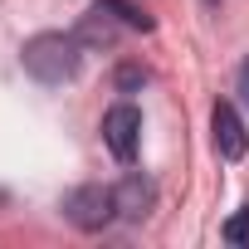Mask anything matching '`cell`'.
<instances>
[{
    "instance_id": "9c48e42d",
    "label": "cell",
    "mask_w": 249,
    "mask_h": 249,
    "mask_svg": "<svg viewBox=\"0 0 249 249\" xmlns=\"http://www.w3.org/2000/svg\"><path fill=\"white\" fill-rule=\"evenodd\" d=\"M225 239H230V244H249V205L225 220Z\"/></svg>"
},
{
    "instance_id": "3957f363",
    "label": "cell",
    "mask_w": 249,
    "mask_h": 249,
    "mask_svg": "<svg viewBox=\"0 0 249 249\" xmlns=\"http://www.w3.org/2000/svg\"><path fill=\"white\" fill-rule=\"evenodd\" d=\"M103 142H107V152L127 166L132 157H137V147H142V112L132 107V103H112L107 112H103Z\"/></svg>"
},
{
    "instance_id": "6da1fadb",
    "label": "cell",
    "mask_w": 249,
    "mask_h": 249,
    "mask_svg": "<svg viewBox=\"0 0 249 249\" xmlns=\"http://www.w3.org/2000/svg\"><path fill=\"white\" fill-rule=\"evenodd\" d=\"M83 44H78V35H35V39H25V49H20V64H25V73L35 78V83H44V88H59V83H69L73 73H78V54Z\"/></svg>"
},
{
    "instance_id": "277c9868",
    "label": "cell",
    "mask_w": 249,
    "mask_h": 249,
    "mask_svg": "<svg viewBox=\"0 0 249 249\" xmlns=\"http://www.w3.org/2000/svg\"><path fill=\"white\" fill-rule=\"evenodd\" d=\"M112 205H117V220H147L152 205H157V186L142 171H127L112 186Z\"/></svg>"
},
{
    "instance_id": "ba28073f",
    "label": "cell",
    "mask_w": 249,
    "mask_h": 249,
    "mask_svg": "<svg viewBox=\"0 0 249 249\" xmlns=\"http://www.w3.org/2000/svg\"><path fill=\"white\" fill-rule=\"evenodd\" d=\"M147 78H152V73H147L142 64H122V69L112 73V83H117V93H137V88H147Z\"/></svg>"
},
{
    "instance_id": "7a4b0ae2",
    "label": "cell",
    "mask_w": 249,
    "mask_h": 249,
    "mask_svg": "<svg viewBox=\"0 0 249 249\" xmlns=\"http://www.w3.org/2000/svg\"><path fill=\"white\" fill-rule=\"evenodd\" d=\"M64 220L83 234H98L117 220V205H112V186H73L64 196Z\"/></svg>"
},
{
    "instance_id": "8992f818",
    "label": "cell",
    "mask_w": 249,
    "mask_h": 249,
    "mask_svg": "<svg viewBox=\"0 0 249 249\" xmlns=\"http://www.w3.org/2000/svg\"><path fill=\"white\" fill-rule=\"evenodd\" d=\"M73 35H78L83 49H112V44H117V25H112V15H107L103 5H98L93 15H83V25H78Z\"/></svg>"
},
{
    "instance_id": "52a82bcc",
    "label": "cell",
    "mask_w": 249,
    "mask_h": 249,
    "mask_svg": "<svg viewBox=\"0 0 249 249\" xmlns=\"http://www.w3.org/2000/svg\"><path fill=\"white\" fill-rule=\"evenodd\" d=\"M98 5H103L117 25H127V30H142V35L152 30V15H147L142 5H132V0H98Z\"/></svg>"
},
{
    "instance_id": "30bf717a",
    "label": "cell",
    "mask_w": 249,
    "mask_h": 249,
    "mask_svg": "<svg viewBox=\"0 0 249 249\" xmlns=\"http://www.w3.org/2000/svg\"><path fill=\"white\" fill-rule=\"evenodd\" d=\"M239 98H244V107H249V59L239 64Z\"/></svg>"
},
{
    "instance_id": "5b68a950",
    "label": "cell",
    "mask_w": 249,
    "mask_h": 249,
    "mask_svg": "<svg viewBox=\"0 0 249 249\" xmlns=\"http://www.w3.org/2000/svg\"><path fill=\"white\" fill-rule=\"evenodd\" d=\"M210 132H215V152H220L225 161H239V157L249 152V132H244L234 103H215V112H210Z\"/></svg>"
}]
</instances>
